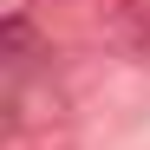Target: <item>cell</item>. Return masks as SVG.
I'll return each instance as SVG.
<instances>
[{
	"label": "cell",
	"instance_id": "obj_1",
	"mask_svg": "<svg viewBox=\"0 0 150 150\" xmlns=\"http://www.w3.org/2000/svg\"><path fill=\"white\" fill-rule=\"evenodd\" d=\"M98 26L131 65H150V0H98Z\"/></svg>",
	"mask_w": 150,
	"mask_h": 150
},
{
	"label": "cell",
	"instance_id": "obj_2",
	"mask_svg": "<svg viewBox=\"0 0 150 150\" xmlns=\"http://www.w3.org/2000/svg\"><path fill=\"white\" fill-rule=\"evenodd\" d=\"M0 46H7V72L13 79H26L33 72V52H39V33L26 13H7V26H0Z\"/></svg>",
	"mask_w": 150,
	"mask_h": 150
}]
</instances>
